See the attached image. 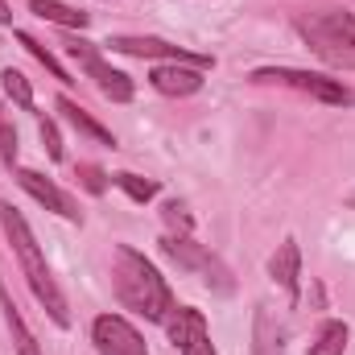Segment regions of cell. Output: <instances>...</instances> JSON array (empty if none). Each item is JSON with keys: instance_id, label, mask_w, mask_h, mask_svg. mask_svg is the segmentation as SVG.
<instances>
[{"instance_id": "cell-24", "label": "cell", "mask_w": 355, "mask_h": 355, "mask_svg": "<svg viewBox=\"0 0 355 355\" xmlns=\"http://www.w3.org/2000/svg\"><path fill=\"white\" fill-rule=\"evenodd\" d=\"M0 157H4V166L17 162V128L4 124V120H0Z\"/></svg>"}, {"instance_id": "cell-5", "label": "cell", "mask_w": 355, "mask_h": 355, "mask_svg": "<svg viewBox=\"0 0 355 355\" xmlns=\"http://www.w3.org/2000/svg\"><path fill=\"white\" fill-rule=\"evenodd\" d=\"M62 46H67V54H71V58H79V67L87 71V79L103 91L112 103H128V99H132V79H128L124 71L107 67V62H103V54L95 50V42H87V37H67Z\"/></svg>"}, {"instance_id": "cell-3", "label": "cell", "mask_w": 355, "mask_h": 355, "mask_svg": "<svg viewBox=\"0 0 355 355\" xmlns=\"http://www.w3.org/2000/svg\"><path fill=\"white\" fill-rule=\"evenodd\" d=\"M297 33L306 37V46L322 62L355 71V17L352 12H335V8L310 12V17L297 21Z\"/></svg>"}, {"instance_id": "cell-20", "label": "cell", "mask_w": 355, "mask_h": 355, "mask_svg": "<svg viewBox=\"0 0 355 355\" xmlns=\"http://www.w3.org/2000/svg\"><path fill=\"white\" fill-rule=\"evenodd\" d=\"M17 42H21V46H25V50H29V54H33V58H37V62H42V67H46V71H50L58 83H75V79L62 71V62H58V58H54V54H50V50L37 42V37H29V33H17Z\"/></svg>"}, {"instance_id": "cell-16", "label": "cell", "mask_w": 355, "mask_h": 355, "mask_svg": "<svg viewBox=\"0 0 355 355\" xmlns=\"http://www.w3.org/2000/svg\"><path fill=\"white\" fill-rule=\"evenodd\" d=\"M29 12H37L42 21H54V25H62V29H87L91 25L87 12H79V8H71V4H62V0H29Z\"/></svg>"}, {"instance_id": "cell-1", "label": "cell", "mask_w": 355, "mask_h": 355, "mask_svg": "<svg viewBox=\"0 0 355 355\" xmlns=\"http://www.w3.org/2000/svg\"><path fill=\"white\" fill-rule=\"evenodd\" d=\"M112 285H116V297L149 322H166L174 314V293H170L166 277L153 268V261H145L128 244H120L112 252Z\"/></svg>"}, {"instance_id": "cell-19", "label": "cell", "mask_w": 355, "mask_h": 355, "mask_svg": "<svg viewBox=\"0 0 355 355\" xmlns=\"http://www.w3.org/2000/svg\"><path fill=\"white\" fill-rule=\"evenodd\" d=\"M112 182H116L132 202H149V198H157V182H153V178H141V174H128V170H124V174H112Z\"/></svg>"}, {"instance_id": "cell-22", "label": "cell", "mask_w": 355, "mask_h": 355, "mask_svg": "<svg viewBox=\"0 0 355 355\" xmlns=\"http://www.w3.org/2000/svg\"><path fill=\"white\" fill-rule=\"evenodd\" d=\"M75 178L83 182V190H91V194H103V190H107V174H103L99 166H91V162H83V166L75 170Z\"/></svg>"}, {"instance_id": "cell-21", "label": "cell", "mask_w": 355, "mask_h": 355, "mask_svg": "<svg viewBox=\"0 0 355 355\" xmlns=\"http://www.w3.org/2000/svg\"><path fill=\"white\" fill-rule=\"evenodd\" d=\"M162 219H166L170 236H190V232H194V219H190L186 202H178V198H170V202L162 207Z\"/></svg>"}, {"instance_id": "cell-12", "label": "cell", "mask_w": 355, "mask_h": 355, "mask_svg": "<svg viewBox=\"0 0 355 355\" xmlns=\"http://www.w3.org/2000/svg\"><path fill=\"white\" fill-rule=\"evenodd\" d=\"M252 355H285V322L268 306L252 314Z\"/></svg>"}, {"instance_id": "cell-14", "label": "cell", "mask_w": 355, "mask_h": 355, "mask_svg": "<svg viewBox=\"0 0 355 355\" xmlns=\"http://www.w3.org/2000/svg\"><path fill=\"white\" fill-rule=\"evenodd\" d=\"M0 310H4L8 335H12V352H17V355H42V347H37V339L29 335V327H25L21 310H17V302H12V293H8V285H0Z\"/></svg>"}, {"instance_id": "cell-26", "label": "cell", "mask_w": 355, "mask_h": 355, "mask_svg": "<svg viewBox=\"0 0 355 355\" xmlns=\"http://www.w3.org/2000/svg\"><path fill=\"white\" fill-rule=\"evenodd\" d=\"M0 120H4V116H0Z\"/></svg>"}, {"instance_id": "cell-7", "label": "cell", "mask_w": 355, "mask_h": 355, "mask_svg": "<svg viewBox=\"0 0 355 355\" xmlns=\"http://www.w3.org/2000/svg\"><path fill=\"white\" fill-rule=\"evenodd\" d=\"M107 46H112L116 54H128V58H166V62L198 67V71H211V67H215L211 54H194V50H186V46L162 42V37H107Z\"/></svg>"}, {"instance_id": "cell-18", "label": "cell", "mask_w": 355, "mask_h": 355, "mask_svg": "<svg viewBox=\"0 0 355 355\" xmlns=\"http://www.w3.org/2000/svg\"><path fill=\"white\" fill-rule=\"evenodd\" d=\"M0 87L4 95L17 103V107H25V112H33V87H29V79L21 75V71H12V67H4L0 71Z\"/></svg>"}, {"instance_id": "cell-2", "label": "cell", "mask_w": 355, "mask_h": 355, "mask_svg": "<svg viewBox=\"0 0 355 355\" xmlns=\"http://www.w3.org/2000/svg\"><path fill=\"white\" fill-rule=\"evenodd\" d=\"M0 223H4V236H8V244H12V252H17V261H21V272H25L33 297L46 306V314L54 318V327H71L67 297H62L58 281L50 277V265H46V257H42V248H37V240H33L25 215H21L12 202H0Z\"/></svg>"}, {"instance_id": "cell-17", "label": "cell", "mask_w": 355, "mask_h": 355, "mask_svg": "<svg viewBox=\"0 0 355 355\" xmlns=\"http://www.w3.org/2000/svg\"><path fill=\"white\" fill-rule=\"evenodd\" d=\"M347 347V322H322V331H318V339L310 343V355H343Z\"/></svg>"}, {"instance_id": "cell-15", "label": "cell", "mask_w": 355, "mask_h": 355, "mask_svg": "<svg viewBox=\"0 0 355 355\" xmlns=\"http://www.w3.org/2000/svg\"><path fill=\"white\" fill-rule=\"evenodd\" d=\"M58 112H62V120H67L75 132H83V137H91V141H99V145H112V149H116V137H112L95 116H87L71 95H58Z\"/></svg>"}, {"instance_id": "cell-13", "label": "cell", "mask_w": 355, "mask_h": 355, "mask_svg": "<svg viewBox=\"0 0 355 355\" xmlns=\"http://www.w3.org/2000/svg\"><path fill=\"white\" fill-rule=\"evenodd\" d=\"M149 83H153V91H162V95H194V91L202 87V71L198 67L170 62V67H153Z\"/></svg>"}, {"instance_id": "cell-25", "label": "cell", "mask_w": 355, "mask_h": 355, "mask_svg": "<svg viewBox=\"0 0 355 355\" xmlns=\"http://www.w3.org/2000/svg\"><path fill=\"white\" fill-rule=\"evenodd\" d=\"M4 21H12V8H8V4L0 0V25H4Z\"/></svg>"}, {"instance_id": "cell-4", "label": "cell", "mask_w": 355, "mask_h": 355, "mask_svg": "<svg viewBox=\"0 0 355 355\" xmlns=\"http://www.w3.org/2000/svg\"><path fill=\"white\" fill-rule=\"evenodd\" d=\"M162 252H166L178 268H190L194 277H202V281H207L211 289H219V293H232V289H236L232 268L223 265L215 252H207L202 244H194L190 236H162Z\"/></svg>"}, {"instance_id": "cell-9", "label": "cell", "mask_w": 355, "mask_h": 355, "mask_svg": "<svg viewBox=\"0 0 355 355\" xmlns=\"http://www.w3.org/2000/svg\"><path fill=\"white\" fill-rule=\"evenodd\" d=\"M170 327V343H174L182 355H215V343H211V331H207V318L190 306H178L174 314L166 318Z\"/></svg>"}, {"instance_id": "cell-11", "label": "cell", "mask_w": 355, "mask_h": 355, "mask_svg": "<svg viewBox=\"0 0 355 355\" xmlns=\"http://www.w3.org/2000/svg\"><path fill=\"white\" fill-rule=\"evenodd\" d=\"M268 277L297 302V293H302V248H297V240H285L277 252H272V261H268Z\"/></svg>"}, {"instance_id": "cell-10", "label": "cell", "mask_w": 355, "mask_h": 355, "mask_svg": "<svg viewBox=\"0 0 355 355\" xmlns=\"http://www.w3.org/2000/svg\"><path fill=\"white\" fill-rule=\"evenodd\" d=\"M12 178H17V186H21L25 194H33V198H37L46 211H54V215H62V219H71V223H79V219H83L79 202H75L67 190H58L50 178H42L37 170H17Z\"/></svg>"}, {"instance_id": "cell-23", "label": "cell", "mask_w": 355, "mask_h": 355, "mask_svg": "<svg viewBox=\"0 0 355 355\" xmlns=\"http://www.w3.org/2000/svg\"><path fill=\"white\" fill-rule=\"evenodd\" d=\"M42 141H46V153L50 162H62V137H58V124L42 116Z\"/></svg>"}, {"instance_id": "cell-8", "label": "cell", "mask_w": 355, "mask_h": 355, "mask_svg": "<svg viewBox=\"0 0 355 355\" xmlns=\"http://www.w3.org/2000/svg\"><path fill=\"white\" fill-rule=\"evenodd\" d=\"M91 343L99 355H149L141 331L132 322H124L120 314H99L91 322Z\"/></svg>"}, {"instance_id": "cell-6", "label": "cell", "mask_w": 355, "mask_h": 355, "mask_svg": "<svg viewBox=\"0 0 355 355\" xmlns=\"http://www.w3.org/2000/svg\"><path fill=\"white\" fill-rule=\"evenodd\" d=\"M252 79L261 83H285L293 91H306L322 103H355V91L343 87L339 79H327V75H310V71H289V67H272V71H257Z\"/></svg>"}]
</instances>
